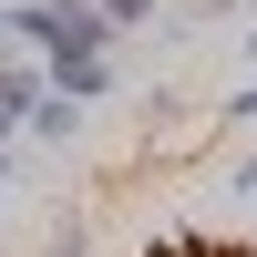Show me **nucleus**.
<instances>
[{"label": "nucleus", "instance_id": "nucleus-1", "mask_svg": "<svg viewBox=\"0 0 257 257\" xmlns=\"http://www.w3.org/2000/svg\"><path fill=\"white\" fill-rule=\"evenodd\" d=\"M11 41H31L41 62H62V52H113V21H103L93 0H11Z\"/></svg>", "mask_w": 257, "mask_h": 257}, {"label": "nucleus", "instance_id": "nucleus-2", "mask_svg": "<svg viewBox=\"0 0 257 257\" xmlns=\"http://www.w3.org/2000/svg\"><path fill=\"white\" fill-rule=\"evenodd\" d=\"M41 72H52V93H72V103L113 93V52H62V62H41Z\"/></svg>", "mask_w": 257, "mask_h": 257}, {"label": "nucleus", "instance_id": "nucleus-3", "mask_svg": "<svg viewBox=\"0 0 257 257\" xmlns=\"http://www.w3.org/2000/svg\"><path fill=\"white\" fill-rule=\"evenodd\" d=\"M21 134H41V144H72V134H82V103L41 82V103H31V113H21Z\"/></svg>", "mask_w": 257, "mask_h": 257}, {"label": "nucleus", "instance_id": "nucleus-4", "mask_svg": "<svg viewBox=\"0 0 257 257\" xmlns=\"http://www.w3.org/2000/svg\"><path fill=\"white\" fill-rule=\"evenodd\" d=\"M41 82H52V72H31V62H0V103H11V113H31V103H41Z\"/></svg>", "mask_w": 257, "mask_h": 257}, {"label": "nucleus", "instance_id": "nucleus-5", "mask_svg": "<svg viewBox=\"0 0 257 257\" xmlns=\"http://www.w3.org/2000/svg\"><path fill=\"white\" fill-rule=\"evenodd\" d=\"M93 11L113 21V41H123V31H144V21H155V0H93Z\"/></svg>", "mask_w": 257, "mask_h": 257}, {"label": "nucleus", "instance_id": "nucleus-6", "mask_svg": "<svg viewBox=\"0 0 257 257\" xmlns=\"http://www.w3.org/2000/svg\"><path fill=\"white\" fill-rule=\"evenodd\" d=\"M237 123H257V82H247V93H237Z\"/></svg>", "mask_w": 257, "mask_h": 257}, {"label": "nucleus", "instance_id": "nucleus-7", "mask_svg": "<svg viewBox=\"0 0 257 257\" xmlns=\"http://www.w3.org/2000/svg\"><path fill=\"white\" fill-rule=\"evenodd\" d=\"M11 134H21V113H11V103H0V144H11Z\"/></svg>", "mask_w": 257, "mask_h": 257}, {"label": "nucleus", "instance_id": "nucleus-8", "mask_svg": "<svg viewBox=\"0 0 257 257\" xmlns=\"http://www.w3.org/2000/svg\"><path fill=\"white\" fill-rule=\"evenodd\" d=\"M237 196H257V165H237Z\"/></svg>", "mask_w": 257, "mask_h": 257}, {"label": "nucleus", "instance_id": "nucleus-9", "mask_svg": "<svg viewBox=\"0 0 257 257\" xmlns=\"http://www.w3.org/2000/svg\"><path fill=\"white\" fill-rule=\"evenodd\" d=\"M52 257H82V237H62V247H52Z\"/></svg>", "mask_w": 257, "mask_h": 257}, {"label": "nucleus", "instance_id": "nucleus-10", "mask_svg": "<svg viewBox=\"0 0 257 257\" xmlns=\"http://www.w3.org/2000/svg\"><path fill=\"white\" fill-rule=\"evenodd\" d=\"M0 62H11V21H0Z\"/></svg>", "mask_w": 257, "mask_h": 257}, {"label": "nucleus", "instance_id": "nucleus-11", "mask_svg": "<svg viewBox=\"0 0 257 257\" xmlns=\"http://www.w3.org/2000/svg\"><path fill=\"white\" fill-rule=\"evenodd\" d=\"M196 11H237V0H196Z\"/></svg>", "mask_w": 257, "mask_h": 257}, {"label": "nucleus", "instance_id": "nucleus-12", "mask_svg": "<svg viewBox=\"0 0 257 257\" xmlns=\"http://www.w3.org/2000/svg\"><path fill=\"white\" fill-rule=\"evenodd\" d=\"M0 21H11V0H0Z\"/></svg>", "mask_w": 257, "mask_h": 257}, {"label": "nucleus", "instance_id": "nucleus-13", "mask_svg": "<svg viewBox=\"0 0 257 257\" xmlns=\"http://www.w3.org/2000/svg\"><path fill=\"white\" fill-rule=\"evenodd\" d=\"M0 185H11V165H0Z\"/></svg>", "mask_w": 257, "mask_h": 257}]
</instances>
